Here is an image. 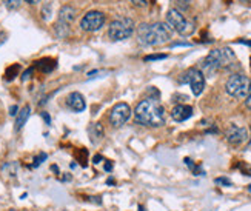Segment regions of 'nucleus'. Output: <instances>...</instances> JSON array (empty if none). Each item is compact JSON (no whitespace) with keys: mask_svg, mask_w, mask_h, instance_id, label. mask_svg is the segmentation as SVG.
Listing matches in <instances>:
<instances>
[{"mask_svg":"<svg viewBox=\"0 0 251 211\" xmlns=\"http://www.w3.org/2000/svg\"><path fill=\"white\" fill-rule=\"evenodd\" d=\"M102 160V156H100V154H97V156L94 158V163H99Z\"/></svg>","mask_w":251,"mask_h":211,"instance_id":"393cba45","label":"nucleus"},{"mask_svg":"<svg viewBox=\"0 0 251 211\" xmlns=\"http://www.w3.org/2000/svg\"><path fill=\"white\" fill-rule=\"evenodd\" d=\"M193 116V108L190 105H176L171 111V117L176 122H185Z\"/></svg>","mask_w":251,"mask_h":211,"instance_id":"9b49d317","label":"nucleus"},{"mask_svg":"<svg viewBox=\"0 0 251 211\" xmlns=\"http://www.w3.org/2000/svg\"><path fill=\"white\" fill-rule=\"evenodd\" d=\"M29 106H25L20 109V113L17 114V120H16V130H20L22 127H24L26 124V120L29 117Z\"/></svg>","mask_w":251,"mask_h":211,"instance_id":"4468645a","label":"nucleus"},{"mask_svg":"<svg viewBox=\"0 0 251 211\" xmlns=\"http://www.w3.org/2000/svg\"><path fill=\"white\" fill-rule=\"evenodd\" d=\"M167 25L171 29L177 31L180 36H190V34H193V31H194V24H193V22H190L176 8L168 11V14H167Z\"/></svg>","mask_w":251,"mask_h":211,"instance_id":"39448f33","label":"nucleus"},{"mask_svg":"<svg viewBox=\"0 0 251 211\" xmlns=\"http://www.w3.org/2000/svg\"><path fill=\"white\" fill-rule=\"evenodd\" d=\"M2 2L5 3L6 8H9V9H16V8H19V5H20L22 0H2Z\"/></svg>","mask_w":251,"mask_h":211,"instance_id":"f3484780","label":"nucleus"},{"mask_svg":"<svg viewBox=\"0 0 251 211\" xmlns=\"http://www.w3.org/2000/svg\"><path fill=\"white\" fill-rule=\"evenodd\" d=\"M225 90L234 99H247L251 93V80L244 74H233L226 80Z\"/></svg>","mask_w":251,"mask_h":211,"instance_id":"20e7f679","label":"nucleus"},{"mask_svg":"<svg viewBox=\"0 0 251 211\" xmlns=\"http://www.w3.org/2000/svg\"><path fill=\"white\" fill-rule=\"evenodd\" d=\"M162 59H167L165 54H152V55H147L145 60H162Z\"/></svg>","mask_w":251,"mask_h":211,"instance_id":"a211bd4d","label":"nucleus"},{"mask_svg":"<svg viewBox=\"0 0 251 211\" xmlns=\"http://www.w3.org/2000/svg\"><path fill=\"white\" fill-rule=\"evenodd\" d=\"M139 42L148 47H159L163 43L170 42L171 39V28L167 24H142L137 29Z\"/></svg>","mask_w":251,"mask_h":211,"instance_id":"f03ea898","label":"nucleus"},{"mask_svg":"<svg viewBox=\"0 0 251 211\" xmlns=\"http://www.w3.org/2000/svg\"><path fill=\"white\" fill-rule=\"evenodd\" d=\"M242 2H245V3H251V0H242Z\"/></svg>","mask_w":251,"mask_h":211,"instance_id":"bb28decb","label":"nucleus"},{"mask_svg":"<svg viewBox=\"0 0 251 211\" xmlns=\"http://www.w3.org/2000/svg\"><path fill=\"white\" fill-rule=\"evenodd\" d=\"M134 5H139V6H144V5H147L148 3V0H131Z\"/></svg>","mask_w":251,"mask_h":211,"instance_id":"412c9836","label":"nucleus"},{"mask_svg":"<svg viewBox=\"0 0 251 211\" xmlns=\"http://www.w3.org/2000/svg\"><path fill=\"white\" fill-rule=\"evenodd\" d=\"M25 2H28V3H31V5H34V3L40 2V0H25Z\"/></svg>","mask_w":251,"mask_h":211,"instance_id":"a878e982","label":"nucleus"},{"mask_svg":"<svg viewBox=\"0 0 251 211\" xmlns=\"http://www.w3.org/2000/svg\"><path fill=\"white\" fill-rule=\"evenodd\" d=\"M90 132H91V140H93V142H94V140H99V139L103 137V128H102L100 124L93 125L91 130H90Z\"/></svg>","mask_w":251,"mask_h":211,"instance_id":"2eb2a0df","label":"nucleus"},{"mask_svg":"<svg viewBox=\"0 0 251 211\" xmlns=\"http://www.w3.org/2000/svg\"><path fill=\"white\" fill-rule=\"evenodd\" d=\"M105 171H113V163L110 160H106L105 163Z\"/></svg>","mask_w":251,"mask_h":211,"instance_id":"4be33fe9","label":"nucleus"},{"mask_svg":"<svg viewBox=\"0 0 251 211\" xmlns=\"http://www.w3.org/2000/svg\"><path fill=\"white\" fill-rule=\"evenodd\" d=\"M47 159V154L45 153H42V154H39V156L34 159V163H32V166H34V168H36V166H39L43 160H45Z\"/></svg>","mask_w":251,"mask_h":211,"instance_id":"6ab92c4d","label":"nucleus"},{"mask_svg":"<svg viewBox=\"0 0 251 211\" xmlns=\"http://www.w3.org/2000/svg\"><path fill=\"white\" fill-rule=\"evenodd\" d=\"M216 184H219V185H226V186H230V185H231V182L228 181V179H225V177H219V179H216Z\"/></svg>","mask_w":251,"mask_h":211,"instance_id":"aec40b11","label":"nucleus"},{"mask_svg":"<svg viewBox=\"0 0 251 211\" xmlns=\"http://www.w3.org/2000/svg\"><path fill=\"white\" fill-rule=\"evenodd\" d=\"M139 211H145L144 208H142V207H139Z\"/></svg>","mask_w":251,"mask_h":211,"instance_id":"cd10ccee","label":"nucleus"},{"mask_svg":"<svg viewBox=\"0 0 251 211\" xmlns=\"http://www.w3.org/2000/svg\"><path fill=\"white\" fill-rule=\"evenodd\" d=\"M191 5V0H177V11H187Z\"/></svg>","mask_w":251,"mask_h":211,"instance_id":"dca6fc26","label":"nucleus"},{"mask_svg":"<svg viewBox=\"0 0 251 211\" xmlns=\"http://www.w3.org/2000/svg\"><path fill=\"white\" fill-rule=\"evenodd\" d=\"M75 17V9L73 6H65L60 9L59 14V26L57 28H68L70 24Z\"/></svg>","mask_w":251,"mask_h":211,"instance_id":"ddd939ff","label":"nucleus"},{"mask_svg":"<svg viewBox=\"0 0 251 211\" xmlns=\"http://www.w3.org/2000/svg\"><path fill=\"white\" fill-rule=\"evenodd\" d=\"M11 116H16L17 114V106H11Z\"/></svg>","mask_w":251,"mask_h":211,"instance_id":"b1692460","label":"nucleus"},{"mask_svg":"<svg viewBox=\"0 0 251 211\" xmlns=\"http://www.w3.org/2000/svg\"><path fill=\"white\" fill-rule=\"evenodd\" d=\"M8 211H17V210H8Z\"/></svg>","mask_w":251,"mask_h":211,"instance_id":"c85d7f7f","label":"nucleus"},{"mask_svg":"<svg viewBox=\"0 0 251 211\" xmlns=\"http://www.w3.org/2000/svg\"><path fill=\"white\" fill-rule=\"evenodd\" d=\"M134 31V22L129 17H119L111 22L110 28H108V36L113 40H125L131 37Z\"/></svg>","mask_w":251,"mask_h":211,"instance_id":"423d86ee","label":"nucleus"},{"mask_svg":"<svg viewBox=\"0 0 251 211\" xmlns=\"http://www.w3.org/2000/svg\"><path fill=\"white\" fill-rule=\"evenodd\" d=\"M134 120L145 127H162L165 124V109L156 97H148L136 106Z\"/></svg>","mask_w":251,"mask_h":211,"instance_id":"f257e3e1","label":"nucleus"},{"mask_svg":"<svg viewBox=\"0 0 251 211\" xmlns=\"http://www.w3.org/2000/svg\"><path fill=\"white\" fill-rule=\"evenodd\" d=\"M131 116V108L128 104H117L110 114V122L113 127H122Z\"/></svg>","mask_w":251,"mask_h":211,"instance_id":"1a4fd4ad","label":"nucleus"},{"mask_svg":"<svg viewBox=\"0 0 251 211\" xmlns=\"http://www.w3.org/2000/svg\"><path fill=\"white\" fill-rule=\"evenodd\" d=\"M226 140L234 147H239L245 143L248 140V130L244 127H237V125H231L226 130Z\"/></svg>","mask_w":251,"mask_h":211,"instance_id":"9d476101","label":"nucleus"},{"mask_svg":"<svg viewBox=\"0 0 251 211\" xmlns=\"http://www.w3.org/2000/svg\"><path fill=\"white\" fill-rule=\"evenodd\" d=\"M182 82L188 83L191 86V91H193L194 96H201L203 93V88H205V76H203V73L201 70H198V68L188 70Z\"/></svg>","mask_w":251,"mask_h":211,"instance_id":"0eeeda50","label":"nucleus"},{"mask_svg":"<svg viewBox=\"0 0 251 211\" xmlns=\"http://www.w3.org/2000/svg\"><path fill=\"white\" fill-rule=\"evenodd\" d=\"M234 62H236V55L230 48L213 50L203 60V68L206 74H213L217 70L230 68Z\"/></svg>","mask_w":251,"mask_h":211,"instance_id":"7ed1b4c3","label":"nucleus"},{"mask_svg":"<svg viewBox=\"0 0 251 211\" xmlns=\"http://www.w3.org/2000/svg\"><path fill=\"white\" fill-rule=\"evenodd\" d=\"M105 24V14L100 11H90L80 20V28L86 32H94L100 29Z\"/></svg>","mask_w":251,"mask_h":211,"instance_id":"6e6552de","label":"nucleus"},{"mask_svg":"<svg viewBox=\"0 0 251 211\" xmlns=\"http://www.w3.org/2000/svg\"><path fill=\"white\" fill-rule=\"evenodd\" d=\"M67 105L70 106V109L75 111V113H80V111L86 108L85 97L80 93H71L67 99Z\"/></svg>","mask_w":251,"mask_h":211,"instance_id":"f8f14e48","label":"nucleus"},{"mask_svg":"<svg viewBox=\"0 0 251 211\" xmlns=\"http://www.w3.org/2000/svg\"><path fill=\"white\" fill-rule=\"evenodd\" d=\"M245 105H247V108L251 111V93L248 94V97H247V101H245Z\"/></svg>","mask_w":251,"mask_h":211,"instance_id":"5701e85b","label":"nucleus"}]
</instances>
